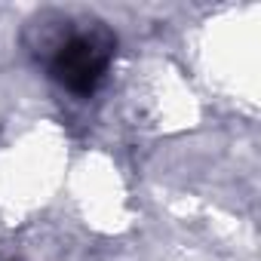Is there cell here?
Wrapping results in <instances>:
<instances>
[{
    "mask_svg": "<svg viewBox=\"0 0 261 261\" xmlns=\"http://www.w3.org/2000/svg\"><path fill=\"white\" fill-rule=\"evenodd\" d=\"M111 59H114V34L108 28L95 25L89 31L68 34L56 46L49 71L65 89H71L77 95H89L101 83Z\"/></svg>",
    "mask_w": 261,
    "mask_h": 261,
    "instance_id": "obj_1",
    "label": "cell"
}]
</instances>
